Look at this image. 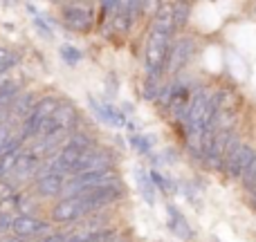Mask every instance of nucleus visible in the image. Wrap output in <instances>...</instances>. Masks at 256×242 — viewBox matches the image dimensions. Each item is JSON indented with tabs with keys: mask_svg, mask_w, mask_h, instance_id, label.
Listing matches in <instances>:
<instances>
[{
	"mask_svg": "<svg viewBox=\"0 0 256 242\" xmlns=\"http://www.w3.org/2000/svg\"><path fill=\"white\" fill-rule=\"evenodd\" d=\"M173 29H176L173 4H160L158 13H155L153 27H150V34H148V43H146V70H148L150 76H155L166 65Z\"/></svg>",
	"mask_w": 256,
	"mask_h": 242,
	"instance_id": "obj_1",
	"label": "nucleus"
},
{
	"mask_svg": "<svg viewBox=\"0 0 256 242\" xmlns=\"http://www.w3.org/2000/svg\"><path fill=\"white\" fill-rule=\"evenodd\" d=\"M216 117V97H212L204 90H198V92L191 97L189 101V110H186V132H189V141L191 148L196 153L202 155V141L207 130L212 128V121Z\"/></svg>",
	"mask_w": 256,
	"mask_h": 242,
	"instance_id": "obj_2",
	"label": "nucleus"
},
{
	"mask_svg": "<svg viewBox=\"0 0 256 242\" xmlns=\"http://www.w3.org/2000/svg\"><path fill=\"white\" fill-rule=\"evenodd\" d=\"M254 157V150L250 148V146L245 144H234L230 150V155H227L225 159V173L232 177V180H243L245 171H248L250 162H252Z\"/></svg>",
	"mask_w": 256,
	"mask_h": 242,
	"instance_id": "obj_3",
	"label": "nucleus"
},
{
	"mask_svg": "<svg viewBox=\"0 0 256 242\" xmlns=\"http://www.w3.org/2000/svg\"><path fill=\"white\" fill-rule=\"evenodd\" d=\"M88 211L90 209L84 198H66L63 202H58L56 207H54L52 218L56 222H72V220H76V218L86 216Z\"/></svg>",
	"mask_w": 256,
	"mask_h": 242,
	"instance_id": "obj_4",
	"label": "nucleus"
},
{
	"mask_svg": "<svg viewBox=\"0 0 256 242\" xmlns=\"http://www.w3.org/2000/svg\"><path fill=\"white\" fill-rule=\"evenodd\" d=\"M194 54V40L189 38H180L171 49H168L166 56V72H178L186 65V61Z\"/></svg>",
	"mask_w": 256,
	"mask_h": 242,
	"instance_id": "obj_5",
	"label": "nucleus"
},
{
	"mask_svg": "<svg viewBox=\"0 0 256 242\" xmlns=\"http://www.w3.org/2000/svg\"><path fill=\"white\" fill-rule=\"evenodd\" d=\"M108 166H110V155L108 153H84V157L76 164L74 171L94 173V171H106Z\"/></svg>",
	"mask_w": 256,
	"mask_h": 242,
	"instance_id": "obj_6",
	"label": "nucleus"
},
{
	"mask_svg": "<svg viewBox=\"0 0 256 242\" xmlns=\"http://www.w3.org/2000/svg\"><path fill=\"white\" fill-rule=\"evenodd\" d=\"M12 229L16 236H36V234H43V231H48V225L40 220H36V218H30V216H20L16 218V220H12Z\"/></svg>",
	"mask_w": 256,
	"mask_h": 242,
	"instance_id": "obj_7",
	"label": "nucleus"
},
{
	"mask_svg": "<svg viewBox=\"0 0 256 242\" xmlns=\"http://www.w3.org/2000/svg\"><path fill=\"white\" fill-rule=\"evenodd\" d=\"M66 25L70 29H76V31H86L90 27V11L84 7H70L66 9Z\"/></svg>",
	"mask_w": 256,
	"mask_h": 242,
	"instance_id": "obj_8",
	"label": "nucleus"
},
{
	"mask_svg": "<svg viewBox=\"0 0 256 242\" xmlns=\"http://www.w3.org/2000/svg\"><path fill=\"white\" fill-rule=\"evenodd\" d=\"M168 227H171V231L178 236V238H182V240L194 238V231H191L189 222H186L184 218H182V213L173 207H168Z\"/></svg>",
	"mask_w": 256,
	"mask_h": 242,
	"instance_id": "obj_9",
	"label": "nucleus"
},
{
	"mask_svg": "<svg viewBox=\"0 0 256 242\" xmlns=\"http://www.w3.org/2000/svg\"><path fill=\"white\" fill-rule=\"evenodd\" d=\"M63 191V177L58 173H48V175L38 177V193L50 198V195H58Z\"/></svg>",
	"mask_w": 256,
	"mask_h": 242,
	"instance_id": "obj_10",
	"label": "nucleus"
},
{
	"mask_svg": "<svg viewBox=\"0 0 256 242\" xmlns=\"http://www.w3.org/2000/svg\"><path fill=\"white\" fill-rule=\"evenodd\" d=\"M50 119H52L54 128H56L58 132H63L72 121H74V108H72V103H61Z\"/></svg>",
	"mask_w": 256,
	"mask_h": 242,
	"instance_id": "obj_11",
	"label": "nucleus"
},
{
	"mask_svg": "<svg viewBox=\"0 0 256 242\" xmlns=\"http://www.w3.org/2000/svg\"><path fill=\"white\" fill-rule=\"evenodd\" d=\"M16 150V137L12 135V128L7 123H0V157Z\"/></svg>",
	"mask_w": 256,
	"mask_h": 242,
	"instance_id": "obj_12",
	"label": "nucleus"
},
{
	"mask_svg": "<svg viewBox=\"0 0 256 242\" xmlns=\"http://www.w3.org/2000/svg\"><path fill=\"white\" fill-rule=\"evenodd\" d=\"M36 166V157L34 155H18L16 166H14V175H30Z\"/></svg>",
	"mask_w": 256,
	"mask_h": 242,
	"instance_id": "obj_13",
	"label": "nucleus"
},
{
	"mask_svg": "<svg viewBox=\"0 0 256 242\" xmlns=\"http://www.w3.org/2000/svg\"><path fill=\"white\" fill-rule=\"evenodd\" d=\"M243 184H245V189H248L250 193L256 191V153H254L252 162H250L248 171H245V175H243Z\"/></svg>",
	"mask_w": 256,
	"mask_h": 242,
	"instance_id": "obj_14",
	"label": "nucleus"
},
{
	"mask_svg": "<svg viewBox=\"0 0 256 242\" xmlns=\"http://www.w3.org/2000/svg\"><path fill=\"white\" fill-rule=\"evenodd\" d=\"M186 18H189V4H184V2L173 4V22H176V27L184 25Z\"/></svg>",
	"mask_w": 256,
	"mask_h": 242,
	"instance_id": "obj_15",
	"label": "nucleus"
},
{
	"mask_svg": "<svg viewBox=\"0 0 256 242\" xmlns=\"http://www.w3.org/2000/svg\"><path fill=\"white\" fill-rule=\"evenodd\" d=\"M30 103H32V97H30V94H22V97H18V99H16V103H14V112L30 117V115H32V110H34V108H32Z\"/></svg>",
	"mask_w": 256,
	"mask_h": 242,
	"instance_id": "obj_16",
	"label": "nucleus"
},
{
	"mask_svg": "<svg viewBox=\"0 0 256 242\" xmlns=\"http://www.w3.org/2000/svg\"><path fill=\"white\" fill-rule=\"evenodd\" d=\"M14 63H16V54L9 52V49H0V74L4 70H9Z\"/></svg>",
	"mask_w": 256,
	"mask_h": 242,
	"instance_id": "obj_17",
	"label": "nucleus"
},
{
	"mask_svg": "<svg viewBox=\"0 0 256 242\" xmlns=\"http://www.w3.org/2000/svg\"><path fill=\"white\" fill-rule=\"evenodd\" d=\"M63 58L70 61V63H74V61H79V52H76L74 47H63Z\"/></svg>",
	"mask_w": 256,
	"mask_h": 242,
	"instance_id": "obj_18",
	"label": "nucleus"
},
{
	"mask_svg": "<svg viewBox=\"0 0 256 242\" xmlns=\"http://www.w3.org/2000/svg\"><path fill=\"white\" fill-rule=\"evenodd\" d=\"M14 195V191H12V186L9 184H4V182H0V202L2 200H9Z\"/></svg>",
	"mask_w": 256,
	"mask_h": 242,
	"instance_id": "obj_19",
	"label": "nucleus"
},
{
	"mask_svg": "<svg viewBox=\"0 0 256 242\" xmlns=\"http://www.w3.org/2000/svg\"><path fill=\"white\" fill-rule=\"evenodd\" d=\"M135 146H137V148H140V150H148V141H146V139H142V137H137V139H135Z\"/></svg>",
	"mask_w": 256,
	"mask_h": 242,
	"instance_id": "obj_20",
	"label": "nucleus"
},
{
	"mask_svg": "<svg viewBox=\"0 0 256 242\" xmlns=\"http://www.w3.org/2000/svg\"><path fill=\"white\" fill-rule=\"evenodd\" d=\"M63 242H90V236H72V238H68Z\"/></svg>",
	"mask_w": 256,
	"mask_h": 242,
	"instance_id": "obj_21",
	"label": "nucleus"
},
{
	"mask_svg": "<svg viewBox=\"0 0 256 242\" xmlns=\"http://www.w3.org/2000/svg\"><path fill=\"white\" fill-rule=\"evenodd\" d=\"M7 227H12V222H9L7 218H4L2 213H0V231H4V229H7Z\"/></svg>",
	"mask_w": 256,
	"mask_h": 242,
	"instance_id": "obj_22",
	"label": "nucleus"
},
{
	"mask_svg": "<svg viewBox=\"0 0 256 242\" xmlns=\"http://www.w3.org/2000/svg\"><path fill=\"white\" fill-rule=\"evenodd\" d=\"M40 242H63V238H58V236H50V238H45Z\"/></svg>",
	"mask_w": 256,
	"mask_h": 242,
	"instance_id": "obj_23",
	"label": "nucleus"
},
{
	"mask_svg": "<svg viewBox=\"0 0 256 242\" xmlns=\"http://www.w3.org/2000/svg\"><path fill=\"white\" fill-rule=\"evenodd\" d=\"M0 242H22V240H18V238H4V240H0Z\"/></svg>",
	"mask_w": 256,
	"mask_h": 242,
	"instance_id": "obj_24",
	"label": "nucleus"
},
{
	"mask_svg": "<svg viewBox=\"0 0 256 242\" xmlns=\"http://www.w3.org/2000/svg\"><path fill=\"white\" fill-rule=\"evenodd\" d=\"M254 11H256V4H254Z\"/></svg>",
	"mask_w": 256,
	"mask_h": 242,
	"instance_id": "obj_25",
	"label": "nucleus"
}]
</instances>
